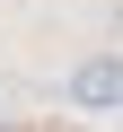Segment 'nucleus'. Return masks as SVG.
Here are the masks:
<instances>
[{
    "label": "nucleus",
    "mask_w": 123,
    "mask_h": 132,
    "mask_svg": "<svg viewBox=\"0 0 123 132\" xmlns=\"http://www.w3.org/2000/svg\"><path fill=\"white\" fill-rule=\"evenodd\" d=\"M71 106L79 114H114L123 106V53H88L79 71H71Z\"/></svg>",
    "instance_id": "nucleus-1"
}]
</instances>
